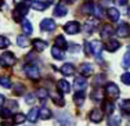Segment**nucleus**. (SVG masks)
<instances>
[{"label": "nucleus", "instance_id": "nucleus-1", "mask_svg": "<svg viewBox=\"0 0 130 126\" xmlns=\"http://www.w3.org/2000/svg\"><path fill=\"white\" fill-rule=\"evenodd\" d=\"M24 71H25L26 76L29 79H32V81L38 82L40 79V71L36 65H33V64H26L25 67H24Z\"/></svg>", "mask_w": 130, "mask_h": 126}, {"label": "nucleus", "instance_id": "nucleus-2", "mask_svg": "<svg viewBox=\"0 0 130 126\" xmlns=\"http://www.w3.org/2000/svg\"><path fill=\"white\" fill-rule=\"evenodd\" d=\"M15 56L13 53H10V51H6V53H3L2 56H0V64H2L3 67H13L15 64Z\"/></svg>", "mask_w": 130, "mask_h": 126}, {"label": "nucleus", "instance_id": "nucleus-3", "mask_svg": "<svg viewBox=\"0 0 130 126\" xmlns=\"http://www.w3.org/2000/svg\"><path fill=\"white\" fill-rule=\"evenodd\" d=\"M80 29H82V26H80V24L78 21H69V22H67L64 25V30L68 33V35H75V33H79Z\"/></svg>", "mask_w": 130, "mask_h": 126}, {"label": "nucleus", "instance_id": "nucleus-4", "mask_svg": "<svg viewBox=\"0 0 130 126\" xmlns=\"http://www.w3.org/2000/svg\"><path fill=\"white\" fill-rule=\"evenodd\" d=\"M28 6L26 4H18L17 7H15V10L13 11V18L15 21H20L22 17H25L28 14Z\"/></svg>", "mask_w": 130, "mask_h": 126}, {"label": "nucleus", "instance_id": "nucleus-5", "mask_svg": "<svg viewBox=\"0 0 130 126\" xmlns=\"http://www.w3.org/2000/svg\"><path fill=\"white\" fill-rule=\"evenodd\" d=\"M116 33L120 38H129L130 36V25L127 22H120L119 25H118Z\"/></svg>", "mask_w": 130, "mask_h": 126}, {"label": "nucleus", "instance_id": "nucleus-6", "mask_svg": "<svg viewBox=\"0 0 130 126\" xmlns=\"http://www.w3.org/2000/svg\"><path fill=\"white\" fill-rule=\"evenodd\" d=\"M90 49H91V54H94L98 60L101 56V51H103L104 46L100 40H93V42H90Z\"/></svg>", "mask_w": 130, "mask_h": 126}, {"label": "nucleus", "instance_id": "nucleus-7", "mask_svg": "<svg viewBox=\"0 0 130 126\" xmlns=\"http://www.w3.org/2000/svg\"><path fill=\"white\" fill-rule=\"evenodd\" d=\"M89 118H90L91 122H94V123H98V122L103 121L104 112L101 111V109H98V108H94V109H91V111H90V114H89Z\"/></svg>", "mask_w": 130, "mask_h": 126}, {"label": "nucleus", "instance_id": "nucleus-8", "mask_svg": "<svg viewBox=\"0 0 130 126\" xmlns=\"http://www.w3.org/2000/svg\"><path fill=\"white\" fill-rule=\"evenodd\" d=\"M40 28H42V30H46V32H51V30H54L55 29L54 20H51V18H44V20L40 22Z\"/></svg>", "mask_w": 130, "mask_h": 126}, {"label": "nucleus", "instance_id": "nucleus-9", "mask_svg": "<svg viewBox=\"0 0 130 126\" xmlns=\"http://www.w3.org/2000/svg\"><path fill=\"white\" fill-rule=\"evenodd\" d=\"M105 90H107V94L111 98H118L119 97V87H118L115 83H112V82H109V83L107 85Z\"/></svg>", "mask_w": 130, "mask_h": 126}, {"label": "nucleus", "instance_id": "nucleus-10", "mask_svg": "<svg viewBox=\"0 0 130 126\" xmlns=\"http://www.w3.org/2000/svg\"><path fill=\"white\" fill-rule=\"evenodd\" d=\"M87 78L85 76H76L75 78V87L78 89L79 91H83L86 87H87Z\"/></svg>", "mask_w": 130, "mask_h": 126}, {"label": "nucleus", "instance_id": "nucleus-11", "mask_svg": "<svg viewBox=\"0 0 130 126\" xmlns=\"http://www.w3.org/2000/svg\"><path fill=\"white\" fill-rule=\"evenodd\" d=\"M79 71H80V73H82V76L87 78V76H90L93 73V65H91V64H89V62H85V64L80 65Z\"/></svg>", "mask_w": 130, "mask_h": 126}, {"label": "nucleus", "instance_id": "nucleus-12", "mask_svg": "<svg viewBox=\"0 0 130 126\" xmlns=\"http://www.w3.org/2000/svg\"><path fill=\"white\" fill-rule=\"evenodd\" d=\"M97 25H98V20H95V18L87 20V22L85 24V30H86V33H91L93 30L97 28Z\"/></svg>", "mask_w": 130, "mask_h": 126}, {"label": "nucleus", "instance_id": "nucleus-13", "mask_svg": "<svg viewBox=\"0 0 130 126\" xmlns=\"http://www.w3.org/2000/svg\"><path fill=\"white\" fill-rule=\"evenodd\" d=\"M113 33H115L113 28L107 24V25H104L103 29H101V38H103V39H109V36H112Z\"/></svg>", "mask_w": 130, "mask_h": 126}, {"label": "nucleus", "instance_id": "nucleus-14", "mask_svg": "<svg viewBox=\"0 0 130 126\" xmlns=\"http://www.w3.org/2000/svg\"><path fill=\"white\" fill-rule=\"evenodd\" d=\"M39 116H40V109H39V108H36V107H33V108L29 111V114H28L26 118L29 119V121L32 122V123H35V122L39 119Z\"/></svg>", "mask_w": 130, "mask_h": 126}, {"label": "nucleus", "instance_id": "nucleus-15", "mask_svg": "<svg viewBox=\"0 0 130 126\" xmlns=\"http://www.w3.org/2000/svg\"><path fill=\"white\" fill-rule=\"evenodd\" d=\"M32 46L36 51H43L46 47H47V43L43 42L42 39H33L32 40Z\"/></svg>", "mask_w": 130, "mask_h": 126}, {"label": "nucleus", "instance_id": "nucleus-16", "mask_svg": "<svg viewBox=\"0 0 130 126\" xmlns=\"http://www.w3.org/2000/svg\"><path fill=\"white\" fill-rule=\"evenodd\" d=\"M68 14V8L65 7V4H57L54 8V15L55 17H65Z\"/></svg>", "mask_w": 130, "mask_h": 126}, {"label": "nucleus", "instance_id": "nucleus-17", "mask_svg": "<svg viewBox=\"0 0 130 126\" xmlns=\"http://www.w3.org/2000/svg\"><path fill=\"white\" fill-rule=\"evenodd\" d=\"M120 123H122L120 115H118V114L109 115V118H108V126H120Z\"/></svg>", "mask_w": 130, "mask_h": 126}, {"label": "nucleus", "instance_id": "nucleus-18", "mask_svg": "<svg viewBox=\"0 0 130 126\" xmlns=\"http://www.w3.org/2000/svg\"><path fill=\"white\" fill-rule=\"evenodd\" d=\"M119 47H120V42L119 40H115V39H111V40L107 43V46H105V49H107L108 51H111V53L116 51Z\"/></svg>", "mask_w": 130, "mask_h": 126}, {"label": "nucleus", "instance_id": "nucleus-19", "mask_svg": "<svg viewBox=\"0 0 130 126\" xmlns=\"http://www.w3.org/2000/svg\"><path fill=\"white\" fill-rule=\"evenodd\" d=\"M57 87H58V90H60L61 93H69V91H71V85L68 83L67 81H64V79L58 81Z\"/></svg>", "mask_w": 130, "mask_h": 126}, {"label": "nucleus", "instance_id": "nucleus-20", "mask_svg": "<svg viewBox=\"0 0 130 126\" xmlns=\"http://www.w3.org/2000/svg\"><path fill=\"white\" fill-rule=\"evenodd\" d=\"M61 72H62V75L65 76H71L75 73V67L72 65V64H64L62 67H61Z\"/></svg>", "mask_w": 130, "mask_h": 126}, {"label": "nucleus", "instance_id": "nucleus-21", "mask_svg": "<svg viewBox=\"0 0 130 126\" xmlns=\"http://www.w3.org/2000/svg\"><path fill=\"white\" fill-rule=\"evenodd\" d=\"M57 118H58V121L61 122V123H67V125H72V122H73V119L71 118L68 114H65V112H60L57 115Z\"/></svg>", "mask_w": 130, "mask_h": 126}, {"label": "nucleus", "instance_id": "nucleus-22", "mask_svg": "<svg viewBox=\"0 0 130 126\" xmlns=\"http://www.w3.org/2000/svg\"><path fill=\"white\" fill-rule=\"evenodd\" d=\"M54 44H55V47H58V49H61V50H64V49H67L68 43H67V40H65L64 36L60 35V36H57V38H55Z\"/></svg>", "mask_w": 130, "mask_h": 126}, {"label": "nucleus", "instance_id": "nucleus-23", "mask_svg": "<svg viewBox=\"0 0 130 126\" xmlns=\"http://www.w3.org/2000/svg\"><path fill=\"white\" fill-rule=\"evenodd\" d=\"M85 98H86L85 91H76V94L73 96V101H75L78 105H82V104L85 103Z\"/></svg>", "mask_w": 130, "mask_h": 126}, {"label": "nucleus", "instance_id": "nucleus-24", "mask_svg": "<svg viewBox=\"0 0 130 126\" xmlns=\"http://www.w3.org/2000/svg\"><path fill=\"white\" fill-rule=\"evenodd\" d=\"M108 17L111 18V21H118L119 20L120 14H119V11H118V8H115V7L108 8Z\"/></svg>", "mask_w": 130, "mask_h": 126}, {"label": "nucleus", "instance_id": "nucleus-25", "mask_svg": "<svg viewBox=\"0 0 130 126\" xmlns=\"http://www.w3.org/2000/svg\"><path fill=\"white\" fill-rule=\"evenodd\" d=\"M22 30L25 32V35H30V33L33 32V26H32V24H30L28 20H25V18L22 20Z\"/></svg>", "mask_w": 130, "mask_h": 126}, {"label": "nucleus", "instance_id": "nucleus-26", "mask_svg": "<svg viewBox=\"0 0 130 126\" xmlns=\"http://www.w3.org/2000/svg\"><path fill=\"white\" fill-rule=\"evenodd\" d=\"M47 3H43V2H32L30 3V7L32 8H35V10H38V11H43V10H46L47 8Z\"/></svg>", "mask_w": 130, "mask_h": 126}, {"label": "nucleus", "instance_id": "nucleus-27", "mask_svg": "<svg viewBox=\"0 0 130 126\" xmlns=\"http://www.w3.org/2000/svg\"><path fill=\"white\" fill-rule=\"evenodd\" d=\"M91 100L93 101H95V103H97V101H103V98H104V94H103V91L100 90V89H95L94 91H91Z\"/></svg>", "mask_w": 130, "mask_h": 126}, {"label": "nucleus", "instance_id": "nucleus-28", "mask_svg": "<svg viewBox=\"0 0 130 126\" xmlns=\"http://www.w3.org/2000/svg\"><path fill=\"white\" fill-rule=\"evenodd\" d=\"M51 54H53V57H54L55 60H64V51L61 50V49L55 47V46L51 49Z\"/></svg>", "mask_w": 130, "mask_h": 126}, {"label": "nucleus", "instance_id": "nucleus-29", "mask_svg": "<svg viewBox=\"0 0 130 126\" xmlns=\"http://www.w3.org/2000/svg\"><path fill=\"white\" fill-rule=\"evenodd\" d=\"M51 100L54 101L57 105H60V107H62L64 104H65L62 96H61V94H57V93H53V94H51Z\"/></svg>", "mask_w": 130, "mask_h": 126}, {"label": "nucleus", "instance_id": "nucleus-30", "mask_svg": "<svg viewBox=\"0 0 130 126\" xmlns=\"http://www.w3.org/2000/svg\"><path fill=\"white\" fill-rule=\"evenodd\" d=\"M17 44L20 46V47H28V46H29V40H28V38L26 36H18L17 38Z\"/></svg>", "mask_w": 130, "mask_h": 126}, {"label": "nucleus", "instance_id": "nucleus-31", "mask_svg": "<svg viewBox=\"0 0 130 126\" xmlns=\"http://www.w3.org/2000/svg\"><path fill=\"white\" fill-rule=\"evenodd\" d=\"M51 115H53V114H51V111L48 108H42V109H40V118L44 119V121H46V119H50Z\"/></svg>", "mask_w": 130, "mask_h": 126}, {"label": "nucleus", "instance_id": "nucleus-32", "mask_svg": "<svg viewBox=\"0 0 130 126\" xmlns=\"http://www.w3.org/2000/svg\"><path fill=\"white\" fill-rule=\"evenodd\" d=\"M82 11H83L85 14H93V13H94V6H93L91 3H87V4H83Z\"/></svg>", "mask_w": 130, "mask_h": 126}, {"label": "nucleus", "instance_id": "nucleus-33", "mask_svg": "<svg viewBox=\"0 0 130 126\" xmlns=\"http://www.w3.org/2000/svg\"><path fill=\"white\" fill-rule=\"evenodd\" d=\"M36 96L39 97V100H40V101H46V98L48 97V91H47V90H44V89H40V90H38Z\"/></svg>", "mask_w": 130, "mask_h": 126}, {"label": "nucleus", "instance_id": "nucleus-34", "mask_svg": "<svg viewBox=\"0 0 130 126\" xmlns=\"http://www.w3.org/2000/svg\"><path fill=\"white\" fill-rule=\"evenodd\" d=\"M0 85L3 86V87H11V81L10 78H7V76H0Z\"/></svg>", "mask_w": 130, "mask_h": 126}, {"label": "nucleus", "instance_id": "nucleus-35", "mask_svg": "<svg viewBox=\"0 0 130 126\" xmlns=\"http://www.w3.org/2000/svg\"><path fill=\"white\" fill-rule=\"evenodd\" d=\"M120 109L126 114H130V100H125L120 104Z\"/></svg>", "mask_w": 130, "mask_h": 126}, {"label": "nucleus", "instance_id": "nucleus-36", "mask_svg": "<svg viewBox=\"0 0 130 126\" xmlns=\"http://www.w3.org/2000/svg\"><path fill=\"white\" fill-rule=\"evenodd\" d=\"M122 65L125 68H129L130 67V47H129V51L123 56V61H122Z\"/></svg>", "mask_w": 130, "mask_h": 126}, {"label": "nucleus", "instance_id": "nucleus-37", "mask_svg": "<svg viewBox=\"0 0 130 126\" xmlns=\"http://www.w3.org/2000/svg\"><path fill=\"white\" fill-rule=\"evenodd\" d=\"M24 91H25V86L21 85V83H17L14 86V93L18 94V96H21V94H24Z\"/></svg>", "mask_w": 130, "mask_h": 126}, {"label": "nucleus", "instance_id": "nucleus-38", "mask_svg": "<svg viewBox=\"0 0 130 126\" xmlns=\"http://www.w3.org/2000/svg\"><path fill=\"white\" fill-rule=\"evenodd\" d=\"M25 119H26V116L24 115V114H17V115H15V118H14V122L17 125H21V123H24V122H25Z\"/></svg>", "mask_w": 130, "mask_h": 126}, {"label": "nucleus", "instance_id": "nucleus-39", "mask_svg": "<svg viewBox=\"0 0 130 126\" xmlns=\"http://www.w3.org/2000/svg\"><path fill=\"white\" fill-rule=\"evenodd\" d=\"M10 46V40L6 36H0V49H7Z\"/></svg>", "mask_w": 130, "mask_h": 126}, {"label": "nucleus", "instance_id": "nucleus-40", "mask_svg": "<svg viewBox=\"0 0 130 126\" xmlns=\"http://www.w3.org/2000/svg\"><path fill=\"white\" fill-rule=\"evenodd\" d=\"M113 108H115V107H113L112 103H109V101H108V103H104V111L107 114H112Z\"/></svg>", "mask_w": 130, "mask_h": 126}, {"label": "nucleus", "instance_id": "nucleus-41", "mask_svg": "<svg viewBox=\"0 0 130 126\" xmlns=\"http://www.w3.org/2000/svg\"><path fill=\"white\" fill-rule=\"evenodd\" d=\"M0 116H2L3 119H7L11 116V111L8 108H2L0 109Z\"/></svg>", "mask_w": 130, "mask_h": 126}, {"label": "nucleus", "instance_id": "nucleus-42", "mask_svg": "<svg viewBox=\"0 0 130 126\" xmlns=\"http://www.w3.org/2000/svg\"><path fill=\"white\" fill-rule=\"evenodd\" d=\"M120 81H122L125 85H129V86H130V73H129V72L123 73V75L120 76Z\"/></svg>", "mask_w": 130, "mask_h": 126}, {"label": "nucleus", "instance_id": "nucleus-43", "mask_svg": "<svg viewBox=\"0 0 130 126\" xmlns=\"http://www.w3.org/2000/svg\"><path fill=\"white\" fill-rule=\"evenodd\" d=\"M104 79H105V75H103V73H101V75H97V76L94 78V85H95V86H97V85L100 86V85L104 82Z\"/></svg>", "mask_w": 130, "mask_h": 126}, {"label": "nucleus", "instance_id": "nucleus-44", "mask_svg": "<svg viewBox=\"0 0 130 126\" xmlns=\"http://www.w3.org/2000/svg\"><path fill=\"white\" fill-rule=\"evenodd\" d=\"M69 51L71 53H79L80 51V46H78V44H71V47H69Z\"/></svg>", "mask_w": 130, "mask_h": 126}, {"label": "nucleus", "instance_id": "nucleus-45", "mask_svg": "<svg viewBox=\"0 0 130 126\" xmlns=\"http://www.w3.org/2000/svg\"><path fill=\"white\" fill-rule=\"evenodd\" d=\"M94 14L97 15V17H100V18H103V10H101V7H94Z\"/></svg>", "mask_w": 130, "mask_h": 126}, {"label": "nucleus", "instance_id": "nucleus-46", "mask_svg": "<svg viewBox=\"0 0 130 126\" xmlns=\"http://www.w3.org/2000/svg\"><path fill=\"white\" fill-rule=\"evenodd\" d=\"M25 100H26V103H28V104H32V103H33V100H35V96H33V94H26Z\"/></svg>", "mask_w": 130, "mask_h": 126}, {"label": "nucleus", "instance_id": "nucleus-47", "mask_svg": "<svg viewBox=\"0 0 130 126\" xmlns=\"http://www.w3.org/2000/svg\"><path fill=\"white\" fill-rule=\"evenodd\" d=\"M11 108H13V109H17L18 108V105H17V103H15V101H10V104H8V109L11 111Z\"/></svg>", "mask_w": 130, "mask_h": 126}, {"label": "nucleus", "instance_id": "nucleus-48", "mask_svg": "<svg viewBox=\"0 0 130 126\" xmlns=\"http://www.w3.org/2000/svg\"><path fill=\"white\" fill-rule=\"evenodd\" d=\"M116 3H118L119 6H125L126 3H127V0H116Z\"/></svg>", "mask_w": 130, "mask_h": 126}, {"label": "nucleus", "instance_id": "nucleus-49", "mask_svg": "<svg viewBox=\"0 0 130 126\" xmlns=\"http://www.w3.org/2000/svg\"><path fill=\"white\" fill-rule=\"evenodd\" d=\"M3 104H4V96H3V94H0V107H2Z\"/></svg>", "mask_w": 130, "mask_h": 126}, {"label": "nucleus", "instance_id": "nucleus-50", "mask_svg": "<svg viewBox=\"0 0 130 126\" xmlns=\"http://www.w3.org/2000/svg\"><path fill=\"white\" fill-rule=\"evenodd\" d=\"M58 2H60V0H48L50 4H58Z\"/></svg>", "mask_w": 130, "mask_h": 126}, {"label": "nucleus", "instance_id": "nucleus-51", "mask_svg": "<svg viewBox=\"0 0 130 126\" xmlns=\"http://www.w3.org/2000/svg\"><path fill=\"white\" fill-rule=\"evenodd\" d=\"M2 126H11V125H8V123H6V122H3V123H2Z\"/></svg>", "mask_w": 130, "mask_h": 126}, {"label": "nucleus", "instance_id": "nucleus-52", "mask_svg": "<svg viewBox=\"0 0 130 126\" xmlns=\"http://www.w3.org/2000/svg\"><path fill=\"white\" fill-rule=\"evenodd\" d=\"M2 6H3V2H2V0H0V8H2Z\"/></svg>", "mask_w": 130, "mask_h": 126}, {"label": "nucleus", "instance_id": "nucleus-53", "mask_svg": "<svg viewBox=\"0 0 130 126\" xmlns=\"http://www.w3.org/2000/svg\"><path fill=\"white\" fill-rule=\"evenodd\" d=\"M127 14H129V17H130V8H129V11H127Z\"/></svg>", "mask_w": 130, "mask_h": 126}, {"label": "nucleus", "instance_id": "nucleus-54", "mask_svg": "<svg viewBox=\"0 0 130 126\" xmlns=\"http://www.w3.org/2000/svg\"><path fill=\"white\" fill-rule=\"evenodd\" d=\"M68 2H69V3H71V2H73V0H68Z\"/></svg>", "mask_w": 130, "mask_h": 126}]
</instances>
